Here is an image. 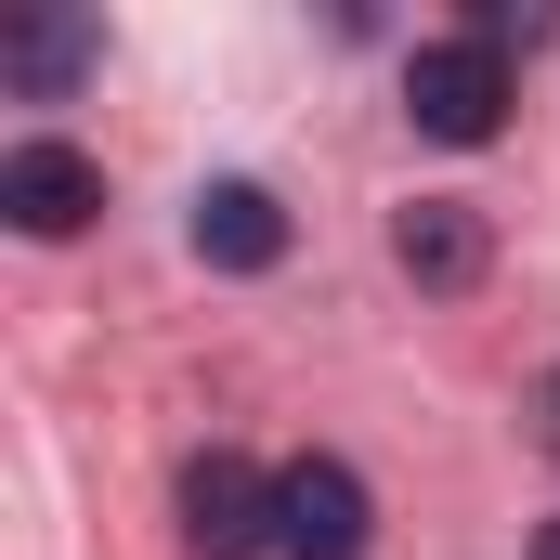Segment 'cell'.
<instances>
[{
    "label": "cell",
    "mask_w": 560,
    "mask_h": 560,
    "mask_svg": "<svg viewBox=\"0 0 560 560\" xmlns=\"http://www.w3.org/2000/svg\"><path fill=\"white\" fill-rule=\"evenodd\" d=\"M509 105H522V79H509L495 39L456 26V39H418V52H405V118H418L430 143H495Z\"/></svg>",
    "instance_id": "cell-1"
},
{
    "label": "cell",
    "mask_w": 560,
    "mask_h": 560,
    "mask_svg": "<svg viewBox=\"0 0 560 560\" xmlns=\"http://www.w3.org/2000/svg\"><path fill=\"white\" fill-rule=\"evenodd\" d=\"M378 548V495L352 456H287L275 469V560H365Z\"/></svg>",
    "instance_id": "cell-2"
},
{
    "label": "cell",
    "mask_w": 560,
    "mask_h": 560,
    "mask_svg": "<svg viewBox=\"0 0 560 560\" xmlns=\"http://www.w3.org/2000/svg\"><path fill=\"white\" fill-rule=\"evenodd\" d=\"M183 548L196 560H275V469L235 456V443H209L183 469Z\"/></svg>",
    "instance_id": "cell-3"
},
{
    "label": "cell",
    "mask_w": 560,
    "mask_h": 560,
    "mask_svg": "<svg viewBox=\"0 0 560 560\" xmlns=\"http://www.w3.org/2000/svg\"><path fill=\"white\" fill-rule=\"evenodd\" d=\"M0 209H13V235H79L92 209H105V156H79L66 131H26L13 156H0Z\"/></svg>",
    "instance_id": "cell-4"
},
{
    "label": "cell",
    "mask_w": 560,
    "mask_h": 560,
    "mask_svg": "<svg viewBox=\"0 0 560 560\" xmlns=\"http://www.w3.org/2000/svg\"><path fill=\"white\" fill-rule=\"evenodd\" d=\"M92 66H105V13H13V26H0V79H13L26 105L79 92Z\"/></svg>",
    "instance_id": "cell-5"
},
{
    "label": "cell",
    "mask_w": 560,
    "mask_h": 560,
    "mask_svg": "<svg viewBox=\"0 0 560 560\" xmlns=\"http://www.w3.org/2000/svg\"><path fill=\"white\" fill-rule=\"evenodd\" d=\"M392 261H405L418 287H443V300H456V287H482L495 235H482V209H469V196H418V209L392 222Z\"/></svg>",
    "instance_id": "cell-6"
},
{
    "label": "cell",
    "mask_w": 560,
    "mask_h": 560,
    "mask_svg": "<svg viewBox=\"0 0 560 560\" xmlns=\"http://www.w3.org/2000/svg\"><path fill=\"white\" fill-rule=\"evenodd\" d=\"M196 261H222V275H275L287 261V209L261 183H209L196 196Z\"/></svg>",
    "instance_id": "cell-7"
},
{
    "label": "cell",
    "mask_w": 560,
    "mask_h": 560,
    "mask_svg": "<svg viewBox=\"0 0 560 560\" xmlns=\"http://www.w3.org/2000/svg\"><path fill=\"white\" fill-rule=\"evenodd\" d=\"M535 443H548V456H560V365H548V378H535Z\"/></svg>",
    "instance_id": "cell-8"
},
{
    "label": "cell",
    "mask_w": 560,
    "mask_h": 560,
    "mask_svg": "<svg viewBox=\"0 0 560 560\" xmlns=\"http://www.w3.org/2000/svg\"><path fill=\"white\" fill-rule=\"evenodd\" d=\"M535 560H560V522H548V535H535Z\"/></svg>",
    "instance_id": "cell-9"
}]
</instances>
